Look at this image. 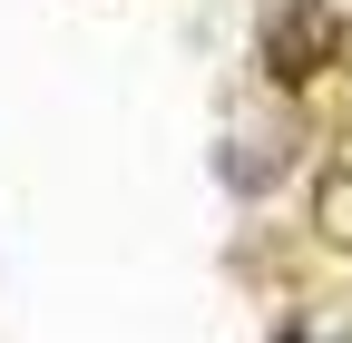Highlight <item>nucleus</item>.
<instances>
[{
	"mask_svg": "<svg viewBox=\"0 0 352 343\" xmlns=\"http://www.w3.org/2000/svg\"><path fill=\"white\" fill-rule=\"evenodd\" d=\"M333 59H342V10L333 0H274L264 10V69H274V89H314Z\"/></svg>",
	"mask_w": 352,
	"mask_h": 343,
	"instance_id": "1",
	"label": "nucleus"
},
{
	"mask_svg": "<svg viewBox=\"0 0 352 343\" xmlns=\"http://www.w3.org/2000/svg\"><path fill=\"white\" fill-rule=\"evenodd\" d=\"M314 226H323V245L352 255V138L323 157V177H314Z\"/></svg>",
	"mask_w": 352,
	"mask_h": 343,
	"instance_id": "2",
	"label": "nucleus"
}]
</instances>
